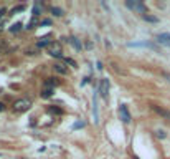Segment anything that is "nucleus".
Instances as JSON below:
<instances>
[{"instance_id": "obj_13", "label": "nucleus", "mask_w": 170, "mask_h": 159, "mask_svg": "<svg viewBox=\"0 0 170 159\" xmlns=\"http://www.w3.org/2000/svg\"><path fill=\"white\" fill-rule=\"evenodd\" d=\"M22 27H23V25H22V22H17L15 25H12V27H10V32H13V33H15V32H20V30H22Z\"/></svg>"}, {"instance_id": "obj_18", "label": "nucleus", "mask_w": 170, "mask_h": 159, "mask_svg": "<svg viewBox=\"0 0 170 159\" xmlns=\"http://www.w3.org/2000/svg\"><path fill=\"white\" fill-rule=\"evenodd\" d=\"M144 18H145L147 22H152V23H157V22H159V18H157V17H152V15H147V13L144 15Z\"/></svg>"}, {"instance_id": "obj_5", "label": "nucleus", "mask_w": 170, "mask_h": 159, "mask_svg": "<svg viewBox=\"0 0 170 159\" xmlns=\"http://www.w3.org/2000/svg\"><path fill=\"white\" fill-rule=\"evenodd\" d=\"M119 118L122 123H131V114L127 111V106L126 105H121L119 106Z\"/></svg>"}, {"instance_id": "obj_4", "label": "nucleus", "mask_w": 170, "mask_h": 159, "mask_svg": "<svg viewBox=\"0 0 170 159\" xmlns=\"http://www.w3.org/2000/svg\"><path fill=\"white\" fill-rule=\"evenodd\" d=\"M126 7H127V9H132V10H137V12H142L144 15L147 13L145 5L141 4V2H132V0H127V2H126Z\"/></svg>"}, {"instance_id": "obj_9", "label": "nucleus", "mask_w": 170, "mask_h": 159, "mask_svg": "<svg viewBox=\"0 0 170 159\" xmlns=\"http://www.w3.org/2000/svg\"><path fill=\"white\" fill-rule=\"evenodd\" d=\"M25 10V5L22 4V5H17V7H13L12 10H10V13L9 15H15V13H20V12H23Z\"/></svg>"}, {"instance_id": "obj_6", "label": "nucleus", "mask_w": 170, "mask_h": 159, "mask_svg": "<svg viewBox=\"0 0 170 159\" xmlns=\"http://www.w3.org/2000/svg\"><path fill=\"white\" fill-rule=\"evenodd\" d=\"M152 109H154L157 114L164 116L165 119H170V111H169V109H164V108H160V106H152Z\"/></svg>"}, {"instance_id": "obj_7", "label": "nucleus", "mask_w": 170, "mask_h": 159, "mask_svg": "<svg viewBox=\"0 0 170 159\" xmlns=\"http://www.w3.org/2000/svg\"><path fill=\"white\" fill-rule=\"evenodd\" d=\"M55 71L60 75H68V68L65 66V63H56L55 65Z\"/></svg>"}, {"instance_id": "obj_1", "label": "nucleus", "mask_w": 170, "mask_h": 159, "mask_svg": "<svg viewBox=\"0 0 170 159\" xmlns=\"http://www.w3.org/2000/svg\"><path fill=\"white\" fill-rule=\"evenodd\" d=\"M12 108L15 113H25V111H28V109L32 108V100H28V98H20V100H17L13 103Z\"/></svg>"}, {"instance_id": "obj_8", "label": "nucleus", "mask_w": 170, "mask_h": 159, "mask_svg": "<svg viewBox=\"0 0 170 159\" xmlns=\"http://www.w3.org/2000/svg\"><path fill=\"white\" fill-rule=\"evenodd\" d=\"M157 42H160V43H170V33H160V35H157Z\"/></svg>"}, {"instance_id": "obj_22", "label": "nucleus", "mask_w": 170, "mask_h": 159, "mask_svg": "<svg viewBox=\"0 0 170 159\" xmlns=\"http://www.w3.org/2000/svg\"><path fill=\"white\" fill-rule=\"evenodd\" d=\"M157 138L164 139V138H165V133H164V131H162V129H159V131H157Z\"/></svg>"}, {"instance_id": "obj_14", "label": "nucleus", "mask_w": 170, "mask_h": 159, "mask_svg": "<svg viewBox=\"0 0 170 159\" xmlns=\"http://www.w3.org/2000/svg\"><path fill=\"white\" fill-rule=\"evenodd\" d=\"M48 111H50L51 114H61V108H58V106H50Z\"/></svg>"}, {"instance_id": "obj_12", "label": "nucleus", "mask_w": 170, "mask_h": 159, "mask_svg": "<svg viewBox=\"0 0 170 159\" xmlns=\"http://www.w3.org/2000/svg\"><path fill=\"white\" fill-rule=\"evenodd\" d=\"M50 10H51V13H53L55 17H61V15H63V10L58 9V7H51Z\"/></svg>"}, {"instance_id": "obj_23", "label": "nucleus", "mask_w": 170, "mask_h": 159, "mask_svg": "<svg viewBox=\"0 0 170 159\" xmlns=\"http://www.w3.org/2000/svg\"><path fill=\"white\" fill-rule=\"evenodd\" d=\"M51 25V20H43L42 22V27H50Z\"/></svg>"}, {"instance_id": "obj_27", "label": "nucleus", "mask_w": 170, "mask_h": 159, "mask_svg": "<svg viewBox=\"0 0 170 159\" xmlns=\"http://www.w3.org/2000/svg\"><path fill=\"white\" fill-rule=\"evenodd\" d=\"M0 33H2V27H0Z\"/></svg>"}, {"instance_id": "obj_16", "label": "nucleus", "mask_w": 170, "mask_h": 159, "mask_svg": "<svg viewBox=\"0 0 170 159\" xmlns=\"http://www.w3.org/2000/svg\"><path fill=\"white\" fill-rule=\"evenodd\" d=\"M5 18H7V10H5V9H0V27H2V23H4Z\"/></svg>"}, {"instance_id": "obj_15", "label": "nucleus", "mask_w": 170, "mask_h": 159, "mask_svg": "<svg viewBox=\"0 0 170 159\" xmlns=\"http://www.w3.org/2000/svg\"><path fill=\"white\" fill-rule=\"evenodd\" d=\"M42 96H43V98H50V96H53V90H51V88H46V90H43Z\"/></svg>"}, {"instance_id": "obj_20", "label": "nucleus", "mask_w": 170, "mask_h": 159, "mask_svg": "<svg viewBox=\"0 0 170 159\" xmlns=\"http://www.w3.org/2000/svg\"><path fill=\"white\" fill-rule=\"evenodd\" d=\"M35 25H37V17H33L32 20H30V23H28V27H27V28H33Z\"/></svg>"}, {"instance_id": "obj_2", "label": "nucleus", "mask_w": 170, "mask_h": 159, "mask_svg": "<svg viewBox=\"0 0 170 159\" xmlns=\"http://www.w3.org/2000/svg\"><path fill=\"white\" fill-rule=\"evenodd\" d=\"M48 53L53 56V58H61L63 55V48H61V43L58 42H51L50 45H48Z\"/></svg>"}, {"instance_id": "obj_26", "label": "nucleus", "mask_w": 170, "mask_h": 159, "mask_svg": "<svg viewBox=\"0 0 170 159\" xmlns=\"http://www.w3.org/2000/svg\"><path fill=\"white\" fill-rule=\"evenodd\" d=\"M167 80H169V81H170V75H167Z\"/></svg>"}, {"instance_id": "obj_11", "label": "nucleus", "mask_w": 170, "mask_h": 159, "mask_svg": "<svg viewBox=\"0 0 170 159\" xmlns=\"http://www.w3.org/2000/svg\"><path fill=\"white\" fill-rule=\"evenodd\" d=\"M56 85H58V80H56V78H50L48 81H46V86H48V88H51V90H53Z\"/></svg>"}, {"instance_id": "obj_19", "label": "nucleus", "mask_w": 170, "mask_h": 159, "mask_svg": "<svg viewBox=\"0 0 170 159\" xmlns=\"http://www.w3.org/2000/svg\"><path fill=\"white\" fill-rule=\"evenodd\" d=\"M65 63H68V65H71V66L76 68V61H75L73 58H65Z\"/></svg>"}, {"instance_id": "obj_28", "label": "nucleus", "mask_w": 170, "mask_h": 159, "mask_svg": "<svg viewBox=\"0 0 170 159\" xmlns=\"http://www.w3.org/2000/svg\"><path fill=\"white\" fill-rule=\"evenodd\" d=\"M134 159H139V158H134Z\"/></svg>"}, {"instance_id": "obj_3", "label": "nucleus", "mask_w": 170, "mask_h": 159, "mask_svg": "<svg viewBox=\"0 0 170 159\" xmlns=\"http://www.w3.org/2000/svg\"><path fill=\"white\" fill-rule=\"evenodd\" d=\"M99 93H101V96H103L104 100L109 98V80L108 78H103L99 81Z\"/></svg>"}, {"instance_id": "obj_24", "label": "nucleus", "mask_w": 170, "mask_h": 159, "mask_svg": "<svg viewBox=\"0 0 170 159\" xmlns=\"http://www.w3.org/2000/svg\"><path fill=\"white\" fill-rule=\"evenodd\" d=\"M5 109V106H4V103H0V111H4Z\"/></svg>"}, {"instance_id": "obj_21", "label": "nucleus", "mask_w": 170, "mask_h": 159, "mask_svg": "<svg viewBox=\"0 0 170 159\" xmlns=\"http://www.w3.org/2000/svg\"><path fill=\"white\" fill-rule=\"evenodd\" d=\"M84 126V121H78L76 124H73V129H79V128H83Z\"/></svg>"}, {"instance_id": "obj_10", "label": "nucleus", "mask_w": 170, "mask_h": 159, "mask_svg": "<svg viewBox=\"0 0 170 159\" xmlns=\"http://www.w3.org/2000/svg\"><path fill=\"white\" fill-rule=\"evenodd\" d=\"M50 43H51L50 38H48V37H43V38H40V42H38L37 45H38V46H48Z\"/></svg>"}, {"instance_id": "obj_17", "label": "nucleus", "mask_w": 170, "mask_h": 159, "mask_svg": "<svg viewBox=\"0 0 170 159\" xmlns=\"http://www.w3.org/2000/svg\"><path fill=\"white\" fill-rule=\"evenodd\" d=\"M71 45H73V46H75V48H76V50H81V43H79L78 42V38H71Z\"/></svg>"}, {"instance_id": "obj_25", "label": "nucleus", "mask_w": 170, "mask_h": 159, "mask_svg": "<svg viewBox=\"0 0 170 159\" xmlns=\"http://www.w3.org/2000/svg\"><path fill=\"white\" fill-rule=\"evenodd\" d=\"M2 53H4V50H2V46H0V55H2Z\"/></svg>"}]
</instances>
